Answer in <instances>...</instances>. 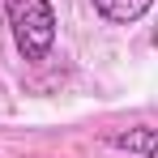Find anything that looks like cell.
<instances>
[{
	"label": "cell",
	"mask_w": 158,
	"mask_h": 158,
	"mask_svg": "<svg viewBox=\"0 0 158 158\" xmlns=\"http://www.w3.org/2000/svg\"><path fill=\"white\" fill-rule=\"evenodd\" d=\"M9 26H13V43L26 60H43L56 43V13L47 0H4Z\"/></svg>",
	"instance_id": "cell-1"
},
{
	"label": "cell",
	"mask_w": 158,
	"mask_h": 158,
	"mask_svg": "<svg viewBox=\"0 0 158 158\" xmlns=\"http://www.w3.org/2000/svg\"><path fill=\"white\" fill-rule=\"evenodd\" d=\"M111 145H115V150H128V154L154 158V154H158V128H128V132H115Z\"/></svg>",
	"instance_id": "cell-2"
},
{
	"label": "cell",
	"mask_w": 158,
	"mask_h": 158,
	"mask_svg": "<svg viewBox=\"0 0 158 158\" xmlns=\"http://www.w3.org/2000/svg\"><path fill=\"white\" fill-rule=\"evenodd\" d=\"M154 0H94V9L103 13L107 22H115V26H128V22H137L145 9H150Z\"/></svg>",
	"instance_id": "cell-3"
}]
</instances>
